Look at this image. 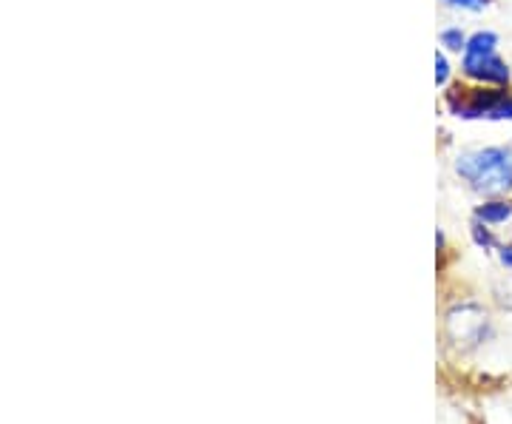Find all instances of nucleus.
Wrapping results in <instances>:
<instances>
[{"label":"nucleus","instance_id":"nucleus-1","mask_svg":"<svg viewBox=\"0 0 512 424\" xmlns=\"http://www.w3.org/2000/svg\"><path fill=\"white\" fill-rule=\"evenodd\" d=\"M456 168L478 194L501 197L512 191V148L490 146L467 151L458 157Z\"/></svg>","mask_w":512,"mask_h":424},{"label":"nucleus","instance_id":"nucleus-2","mask_svg":"<svg viewBox=\"0 0 512 424\" xmlns=\"http://www.w3.org/2000/svg\"><path fill=\"white\" fill-rule=\"evenodd\" d=\"M461 69L470 80L484 83V86L507 89L512 80L510 63L498 55V35L495 32H476L473 37H467Z\"/></svg>","mask_w":512,"mask_h":424},{"label":"nucleus","instance_id":"nucleus-3","mask_svg":"<svg viewBox=\"0 0 512 424\" xmlns=\"http://www.w3.org/2000/svg\"><path fill=\"white\" fill-rule=\"evenodd\" d=\"M453 111L464 120H495L504 123L512 120V92L501 89V86H490V89H476L467 97H461L453 103Z\"/></svg>","mask_w":512,"mask_h":424},{"label":"nucleus","instance_id":"nucleus-4","mask_svg":"<svg viewBox=\"0 0 512 424\" xmlns=\"http://www.w3.org/2000/svg\"><path fill=\"white\" fill-rule=\"evenodd\" d=\"M476 217L484 225H501L512 217V205L504 203V200H490V203L478 205Z\"/></svg>","mask_w":512,"mask_h":424},{"label":"nucleus","instance_id":"nucleus-5","mask_svg":"<svg viewBox=\"0 0 512 424\" xmlns=\"http://www.w3.org/2000/svg\"><path fill=\"white\" fill-rule=\"evenodd\" d=\"M441 43L450 49V52H464V46H467V37L461 29H444L441 32Z\"/></svg>","mask_w":512,"mask_h":424},{"label":"nucleus","instance_id":"nucleus-6","mask_svg":"<svg viewBox=\"0 0 512 424\" xmlns=\"http://www.w3.org/2000/svg\"><path fill=\"white\" fill-rule=\"evenodd\" d=\"M447 77H450V63H447V57L444 55H436V83L444 86Z\"/></svg>","mask_w":512,"mask_h":424},{"label":"nucleus","instance_id":"nucleus-7","mask_svg":"<svg viewBox=\"0 0 512 424\" xmlns=\"http://www.w3.org/2000/svg\"><path fill=\"white\" fill-rule=\"evenodd\" d=\"M447 3H453V6H461V9H470V12H478V9L490 6L493 0H447Z\"/></svg>","mask_w":512,"mask_h":424},{"label":"nucleus","instance_id":"nucleus-8","mask_svg":"<svg viewBox=\"0 0 512 424\" xmlns=\"http://www.w3.org/2000/svg\"><path fill=\"white\" fill-rule=\"evenodd\" d=\"M501 259H504V265H510L512 268V248H504V251H501Z\"/></svg>","mask_w":512,"mask_h":424}]
</instances>
